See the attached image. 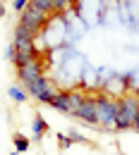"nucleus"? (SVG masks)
Masks as SVG:
<instances>
[{
    "instance_id": "nucleus-1",
    "label": "nucleus",
    "mask_w": 139,
    "mask_h": 155,
    "mask_svg": "<svg viewBox=\"0 0 139 155\" xmlns=\"http://www.w3.org/2000/svg\"><path fill=\"white\" fill-rule=\"evenodd\" d=\"M139 115V96L134 93H125L120 98V112L115 117V129L122 131V129H130L134 124V117Z\"/></svg>"
},
{
    "instance_id": "nucleus-12",
    "label": "nucleus",
    "mask_w": 139,
    "mask_h": 155,
    "mask_svg": "<svg viewBox=\"0 0 139 155\" xmlns=\"http://www.w3.org/2000/svg\"><path fill=\"white\" fill-rule=\"evenodd\" d=\"M31 127H34V134H36V138H39L41 134H46V129H48V124H46V119H43V117H36Z\"/></svg>"
},
{
    "instance_id": "nucleus-13",
    "label": "nucleus",
    "mask_w": 139,
    "mask_h": 155,
    "mask_svg": "<svg viewBox=\"0 0 139 155\" xmlns=\"http://www.w3.org/2000/svg\"><path fill=\"white\" fill-rule=\"evenodd\" d=\"M10 98L17 100V103H22V100H26V91L19 88V86H10Z\"/></svg>"
},
{
    "instance_id": "nucleus-18",
    "label": "nucleus",
    "mask_w": 139,
    "mask_h": 155,
    "mask_svg": "<svg viewBox=\"0 0 139 155\" xmlns=\"http://www.w3.org/2000/svg\"><path fill=\"white\" fill-rule=\"evenodd\" d=\"M60 136V146H62V148H70V146H72V138H70V136H62V134H58Z\"/></svg>"
},
{
    "instance_id": "nucleus-21",
    "label": "nucleus",
    "mask_w": 139,
    "mask_h": 155,
    "mask_svg": "<svg viewBox=\"0 0 139 155\" xmlns=\"http://www.w3.org/2000/svg\"><path fill=\"white\" fill-rule=\"evenodd\" d=\"M2 15H5V5L0 2V17H2Z\"/></svg>"
},
{
    "instance_id": "nucleus-10",
    "label": "nucleus",
    "mask_w": 139,
    "mask_h": 155,
    "mask_svg": "<svg viewBox=\"0 0 139 155\" xmlns=\"http://www.w3.org/2000/svg\"><path fill=\"white\" fill-rule=\"evenodd\" d=\"M29 5L31 7H36L39 12H43V15H53V0H29Z\"/></svg>"
},
{
    "instance_id": "nucleus-15",
    "label": "nucleus",
    "mask_w": 139,
    "mask_h": 155,
    "mask_svg": "<svg viewBox=\"0 0 139 155\" xmlns=\"http://www.w3.org/2000/svg\"><path fill=\"white\" fill-rule=\"evenodd\" d=\"M15 38H36V36H34L29 29H24L22 24H17V26H15Z\"/></svg>"
},
{
    "instance_id": "nucleus-5",
    "label": "nucleus",
    "mask_w": 139,
    "mask_h": 155,
    "mask_svg": "<svg viewBox=\"0 0 139 155\" xmlns=\"http://www.w3.org/2000/svg\"><path fill=\"white\" fill-rule=\"evenodd\" d=\"M77 117L86 124H99V107H96V98L84 96L79 110H77Z\"/></svg>"
},
{
    "instance_id": "nucleus-7",
    "label": "nucleus",
    "mask_w": 139,
    "mask_h": 155,
    "mask_svg": "<svg viewBox=\"0 0 139 155\" xmlns=\"http://www.w3.org/2000/svg\"><path fill=\"white\" fill-rule=\"evenodd\" d=\"M50 105L60 110V112H70V100H67V91H58L55 96L50 98Z\"/></svg>"
},
{
    "instance_id": "nucleus-22",
    "label": "nucleus",
    "mask_w": 139,
    "mask_h": 155,
    "mask_svg": "<svg viewBox=\"0 0 139 155\" xmlns=\"http://www.w3.org/2000/svg\"><path fill=\"white\" fill-rule=\"evenodd\" d=\"M12 155H19V153H12Z\"/></svg>"
},
{
    "instance_id": "nucleus-4",
    "label": "nucleus",
    "mask_w": 139,
    "mask_h": 155,
    "mask_svg": "<svg viewBox=\"0 0 139 155\" xmlns=\"http://www.w3.org/2000/svg\"><path fill=\"white\" fill-rule=\"evenodd\" d=\"M48 21V15H43V12H39L36 7H26L24 12H22V17H19V24L24 26V29H29L34 36H39V31L43 29V24Z\"/></svg>"
},
{
    "instance_id": "nucleus-16",
    "label": "nucleus",
    "mask_w": 139,
    "mask_h": 155,
    "mask_svg": "<svg viewBox=\"0 0 139 155\" xmlns=\"http://www.w3.org/2000/svg\"><path fill=\"white\" fill-rule=\"evenodd\" d=\"M15 148H17V153L29 150V138H24V136H15Z\"/></svg>"
},
{
    "instance_id": "nucleus-2",
    "label": "nucleus",
    "mask_w": 139,
    "mask_h": 155,
    "mask_svg": "<svg viewBox=\"0 0 139 155\" xmlns=\"http://www.w3.org/2000/svg\"><path fill=\"white\" fill-rule=\"evenodd\" d=\"M96 107H99V127L103 129H115V117L120 112V98L113 96H99L96 98Z\"/></svg>"
},
{
    "instance_id": "nucleus-19",
    "label": "nucleus",
    "mask_w": 139,
    "mask_h": 155,
    "mask_svg": "<svg viewBox=\"0 0 139 155\" xmlns=\"http://www.w3.org/2000/svg\"><path fill=\"white\" fill-rule=\"evenodd\" d=\"M15 55H17V48H15V45H10V48H7V58L15 60Z\"/></svg>"
},
{
    "instance_id": "nucleus-9",
    "label": "nucleus",
    "mask_w": 139,
    "mask_h": 155,
    "mask_svg": "<svg viewBox=\"0 0 139 155\" xmlns=\"http://www.w3.org/2000/svg\"><path fill=\"white\" fill-rule=\"evenodd\" d=\"M67 100H70V115H77L82 100H84V93H79V91H67Z\"/></svg>"
},
{
    "instance_id": "nucleus-3",
    "label": "nucleus",
    "mask_w": 139,
    "mask_h": 155,
    "mask_svg": "<svg viewBox=\"0 0 139 155\" xmlns=\"http://www.w3.org/2000/svg\"><path fill=\"white\" fill-rule=\"evenodd\" d=\"M24 91H26L31 98H36L39 103H50V98L58 93V91L50 86V81L43 77V74H41L39 79H34L31 84H26V88H24Z\"/></svg>"
},
{
    "instance_id": "nucleus-17",
    "label": "nucleus",
    "mask_w": 139,
    "mask_h": 155,
    "mask_svg": "<svg viewBox=\"0 0 139 155\" xmlns=\"http://www.w3.org/2000/svg\"><path fill=\"white\" fill-rule=\"evenodd\" d=\"M12 7H15L17 12H24V10L29 7V0H12Z\"/></svg>"
},
{
    "instance_id": "nucleus-23",
    "label": "nucleus",
    "mask_w": 139,
    "mask_h": 155,
    "mask_svg": "<svg viewBox=\"0 0 139 155\" xmlns=\"http://www.w3.org/2000/svg\"><path fill=\"white\" fill-rule=\"evenodd\" d=\"M72 2H77V0H72Z\"/></svg>"
},
{
    "instance_id": "nucleus-20",
    "label": "nucleus",
    "mask_w": 139,
    "mask_h": 155,
    "mask_svg": "<svg viewBox=\"0 0 139 155\" xmlns=\"http://www.w3.org/2000/svg\"><path fill=\"white\" fill-rule=\"evenodd\" d=\"M132 127H134V129H137V131H139V115L134 117V124H132Z\"/></svg>"
},
{
    "instance_id": "nucleus-6",
    "label": "nucleus",
    "mask_w": 139,
    "mask_h": 155,
    "mask_svg": "<svg viewBox=\"0 0 139 155\" xmlns=\"http://www.w3.org/2000/svg\"><path fill=\"white\" fill-rule=\"evenodd\" d=\"M41 74H43V64H41V60H34V62H29V64L17 67V79L24 81V86H26V84H31L34 79H39Z\"/></svg>"
},
{
    "instance_id": "nucleus-11",
    "label": "nucleus",
    "mask_w": 139,
    "mask_h": 155,
    "mask_svg": "<svg viewBox=\"0 0 139 155\" xmlns=\"http://www.w3.org/2000/svg\"><path fill=\"white\" fill-rule=\"evenodd\" d=\"M12 45H15L17 50H36L34 38H15V41H12Z\"/></svg>"
},
{
    "instance_id": "nucleus-8",
    "label": "nucleus",
    "mask_w": 139,
    "mask_h": 155,
    "mask_svg": "<svg viewBox=\"0 0 139 155\" xmlns=\"http://www.w3.org/2000/svg\"><path fill=\"white\" fill-rule=\"evenodd\" d=\"M34 60H39V53L36 50H17V55H15V64L22 67V64H29V62H34Z\"/></svg>"
},
{
    "instance_id": "nucleus-14",
    "label": "nucleus",
    "mask_w": 139,
    "mask_h": 155,
    "mask_svg": "<svg viewBox=\"0 0 139 155\" xmlns=\"http://www.w3.org/2000/svg\"><path fill=\"white\" fill-rule=\"evenodd\" d=\"M70 5H72V0H53V15H60V12H65Z\"/></svg>"
}]
</instances>
